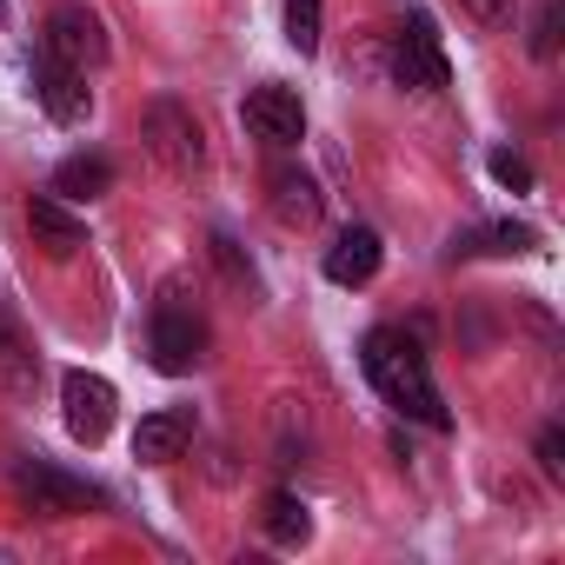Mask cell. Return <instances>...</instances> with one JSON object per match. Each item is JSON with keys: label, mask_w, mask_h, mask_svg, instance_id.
Masks as SVG:
<instances>
[{"label": "cell", "mask_w": 565, "mask_h": 565, "mask_svg": "<svg viewBox=\"0 0 565 565\" xmlns=\"http://www.w3.org/2000/svg\"><path fill=\"white\" fill-rule=\"evenodd\" d=\"M360 373H366V386H373L399 419H413V426H426V433H452V413H446V393H439V380H433V366H426L419 333H406V327H373V333L360 340Z\"/></svg>", "instance_id": "obj_1"}, {"label": "cell", "mask_w": 565, "mask_h": 565, "mask_svg": "<svg viewBox=\"0 0 565 565\" xmlns=\"http://www.w3.org/2000/svg\"><path fill=\"white\" fill-rule=\"evenodd\" d=\"M386 74H393V87H406V94H446L452 67H446L439 28H433L426 8H413V14L386 34Z\"/></svg>", "instance_id": "obj_2"}, {"label": "cell", "mask_w": 565, "mask_h": 565, "mask_svg": "<svg viewBox=\"0 0 565 565\" xmlns=\"http://www.w3.org/2000/svg\"><path fill=\"white\" fill-rule=\"evenodd\" d=\"M147 360H153V373H167V380L193 373V366L206 360V320L167 294V300L153 307V320H147Z\"/></svg>", "instance_id": "obj_3"}, {"label": "cell", "mask_w": 565, "mask_h": 565, "mask_svg": "<svg viewBox=\"0 0 565 565\" xmlns=\"http://www.w3.org/2000/svg\"><path fill=\"white\" fill-rule=\"evenodd\" d=\"M140 140L167 173H200L206 167V134H200L193 107H180V100H153L147 120H140Z\"/></svg>", "instance_id": "obj_4"}, {"label": "cell", "mask_w": 565, "mask_h": 565, "mask_svg": "<svg viewBox=\"0 0 565 565\" xmlns=\"http://www.w3.org/2000/svg\"><path fill=\"white\" fill-rule=\"evenodd\" d=\"M14 492H21L34 512H47V519H74V512H87V505H107V492H100L94 479L61 472V466H47V459H14Z\"/></svg>", "instance_id": "obj_5"}, {"label": "cell", "mask_w": 565, "mask_h": 565, "mask_svg": "<svg viewBox=\"0 0 565 565\" xmlns=\"http://www.w3.org/2000/svg\"><path fill=\"white\" fill-rule=\"evenodd\" d=\"M114 413H120L114 380H100V373H87V366L61 373V419H67V433H74L81 446H100V439L114 433Z\"/></svg>", "instance_id": "obj_6"}, {"label": "cell", "mask_w": 565, "mask_h": 565, "mask_svg": "<svg viewBox=\"0 0 565 565\" xmlns=\"http://www.w3.org/2000/svg\"><path fill=\"white\" fill-rule=\"evenodd\" d=\"M41 47H47V54H61V61H74L81 74H87V67H107V54H114L107 21H100L94 8H81V0H61V8L47 14Z\"/></svg>", "instance_id": "obj_7"}, {"label": "cell", "mask_w": 565, "mask_h": 565, "mask_svg": "<svg viewBox=\"0 0 565 565\" xmlns=\"http://www.w3.org/2000/svg\"><path fill=\"white\" fill-rule=\"evenodd\" d=\"M28 81H34V100H41V114L54 120V127H81L87 114H94V94H87V74L74 67V61H61V54H34L28 61Z\"/></svg>", "instance_id": "obj_8"}, {"label": "cell", "mask_w": 565, "mask_h": 565, "mask_svg": "<svg viewBox=\"0 0 565 565\" xmlns=\"http://www.w3.org/2000/svg\"><path fill=\"white\" fill-rule=\"evenodd\" d=\"M239 120H246V134H253L259 147H273V153L307 140V107H300V94H294V87H273V81L246 94Z\"/></svg>", "instance_id": "obj_9"}, {"label": "cell", "mask_w": 565, "mask_h": 565, "mask_svg": "<svg viewBox=\"0 0 565 565\" xmlns=\"http://www.w3.org/2000/svg\"><path fill=\"white\" fill-rule=\"evenodd\" d=\"M0 393L8 399H34L41 393V353H34V333L21 327V313L0 300Z\"/></svg>", "instance_id": "obj_10"}, {"label": "cell", "mask_w": 565, "mask_h": 565, "mask_svg": "<svg viewBox=\"0 0 565 565\" xmlns=\"http://www.w3.org/2000/svg\"><path fill=\"white\" fill-rule=\"evenodd\" d=\"M266 200H273V213L287 220V226H313V220L327 213L320 180H313L307 167H294V160H273V167H266Z\"/></svg>", "instance_id": "obj_11"}, {"label": "cell", "mask_w": 565, "mask_h": 565, "mask_svg": "<svg viewBox=\"0 0 565 565\" xmlns=\"http://www.w3.org/2000/svg\"><path fill=\"white\" fill-rule=\"evenodd\" d=\"M380 259H386V246H380L373 226H340L327 259H320V273L333 279V287H366V279L380 273Z\"/></svg>", "instance_id": "obj_12"}, {"label": "cell", "mask_w": 565, "mask_h": 565, "mask_svg": "<svg viewBox=\"0 0 565 565\" xmlns=\"http://www.w3.org/2000/svg\"><path fill=\"white\" fill-rule=\"evenodd\" d=\"M28 226H34V239L47 246V259H74V253L87 246V220H81V213H74L54 186L28 200Z\"/></svg>", "instance_id": "obj_13"}, {"label": "cell", "mask_w": 565, "mask_h": 565, "mask_svg": "<svg viewBox=\"0 0 565 565\" xmlns=\"http://www.w3.org/2000/svg\"><path fill=\"white\" fill-rule=\"evenodd\" d=\"M186 439H193V406H160V413H147L134 426V459L140 466H167V459L186 452Z\"/></svg>", "instance_id": "obj_14"}, {"label": "cell", "mask_w": 565, "mask_h": 565, "mask_svg": "<svg viewBox=\"0 0 565 565\" xmlns=\"http://www.w3.org/2000/svg\"><path fill=\"white\" fill-rule=\"evenodd\" d=\"M54 193L61 200H100V193H114V160L107 153H67L54 167Z\"/></svg>", "instance_id": "obj_15"}, {"label": "cell", "mask_w": 565, "mask_h": 565, "mask_svg": "<svg viewBox=\"0 0 565 565\" xmlns=\"http://www.w3.org/2000/svg\"><path fill=\"white\" fill-rule=\"evenodd\" d=\"M532 246H539L532 226H519V220H492V226L459 233V239H452V259H472V253H532Z\"/></svg>", "instance_id": "obj_16"}, {"label": "cell", "mask_w": 565, "mask_h": 565, "mask_svg": "<svg viewBox=\"0 0 565 565\" xmlns=\"http://www.w3.org/2000/svg\"><path fill=\"white\" fill-rule=\"evenodd\" d=\"M259 519H266V539L287 545V552L313 539V519H307V499H300V492H266V512H259Z\"/></svg>", "instance_id": "obj_17"}, {"label": "cell", "mask_w": 565, "mask_h": 565, "mask_svg": "<svg viewBox=\"0 0 565 565\" xmlns=\"http://www.w3.org/2000/svg\"><path fill=\"white\" fill-rule=\"evenodd\" d=\"M320 28H327V0H287V47L294 54H320Z\"/></svg>", "instance_id": "obj_18"}, {"label": "cell", "mask_w": 565, "mask_h": 565, "mask_svg": "<svg viewBox=\"0 0 565 565\" xmlns=\"http://www.w3.org/2000/svg\"><path fill=\"white\" fill-rule=\"evenodd\" d=\"M565 34V0H539V21H532V61H552Z\"/></svg>", "instance_id": "obj_19"}, {"label": "cell", "mask_w": 565, "mask_h": 565, "mask_svg": "<svg viewBox=\"0 0 565 565\" xmlns=\"http://www.w3.org/2000/svg\"><path fill=\"white\" fill-rule=\"evenodd\" d=\"M486 167H492V180H499L505 193H532V167H525V160H519L512 147H499V153H492Z\"/></svg>", "instance_id": "obj_20"}, {"label": "cell", "mask_w": 565, "mask_h": 565, "mask_svg": "<svg viewBox=\"0 0 565 565\" xmlns=\"http://www.w3.org/2000/svg\"><path fill=\"white\" fill-rule=\"evenodd\" d=\"M459 14H472L479 28H512V0H459Z\"/></svg>", "instance_id": "obj_21"}, {"label": "cell", "mask_w": 565, "mask_h": 565, "mask_svg": "<svg viewBox=\"0 0 565 565\" xmlns=\"http://www.w3.org/2000/svg\"><path fill=\"white\" fill-rule=\"evenodd\" d=\"M539 466H545L552 479L565 472V433H558V426H545V433H539Z\"/></svg>", "instance_id": "obj_22"}]
</instances>
